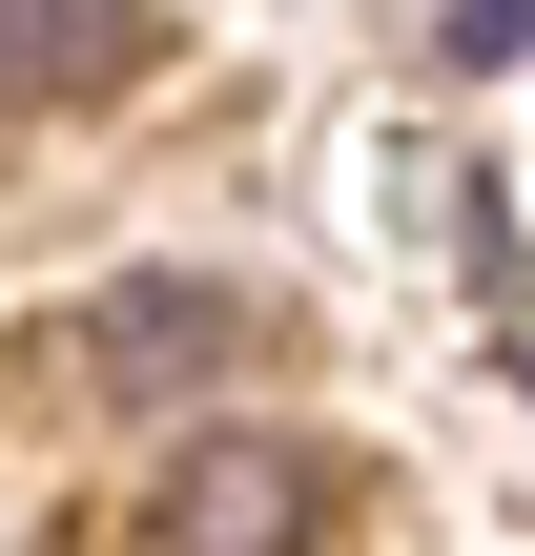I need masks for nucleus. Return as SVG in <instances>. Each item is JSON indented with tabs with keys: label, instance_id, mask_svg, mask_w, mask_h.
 <instances>
[{
	"label": "nucleus",
	"instance_id": "f257e3e1",
	"mask_svg": "<svg viewBox=\"0 0 535 556\" xmlns=\"http://www.w3.org/2000/svg\"><path fill=\"white\" fill-rule=\"evenodd\" d=\"M309 516H330V454L309 433H206L144 495V556H309Z\"/></svg>",
	"mask_w": 535,
	"mask_h": 556
},
{
	"label": "nucleus",
	"instance_id": "f03ea898",
	"mask_svg": "<svg viewBox=\"0 0 535 556\" xmlns=\"http://www.w3.org/2000/svg\"><path fill=\"white\" fill-rule=\"evenodd\" d=\"M227 351H247V289H186V268L103 289V309L62 330V371H103V392H206Z\"/></svg>",
	"mask_w": 535,
	"mask_h": 556
},
{
	"label": "nucleus",
	"instance_id": "7ed1b4c3",
	"mask_svg": "<svg viewBox=\"0 0 535 556\" xmlns=\"http://www.w3.org/2000/svg\"><path fill=\"white\" fill-rule=\"evenodd\" d=\"M165 21L144 0H0V103H82V83H124Z\"/></svg>",
	"mask_w": 535,
	"mask_h": 556
}]
</instances>
